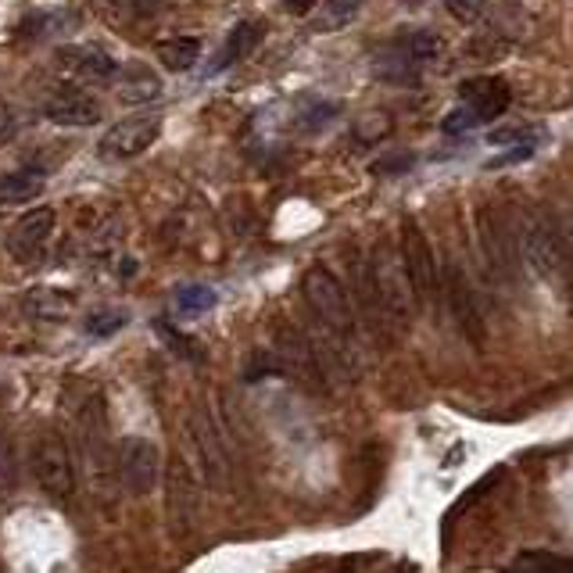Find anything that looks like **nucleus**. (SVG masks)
I'll list each match as a JSON object with an SVG mask.
<instances>
[{
    "label": "nucleus",
    "mask_w": 573,
    "mask_h": 573,
    "mask_svg": "<svg viewBox=\"0 0 573 573\" xmlns=\"http://www.w3.org/2000/svg\"><path fill=\"white\" fill-rule=\"evenodd\" d=\"M129 323V312L126 308H101L94 316L86 319V334L90 337H112L115 330H122Z\"/></svg>",
    "instance_id": "27"
},
{
    "label": "nucleus",
    "mask_w": 573,
    "mask_h": 573,
    "mask_svg": "<svg viewBox=\"0 0 573 573\" xmlns=\"http://www.w3.org/2000/svg\"><path fill=\"white\" fill-rule=\"evenodd\" d=\"M412 159H390V162H381V165H373V173H387V168H409Z\"/></svg>",
    "instance_id": "33"
},
{
    "label": "nucleus",
    "mask_w": 573,
    "mask_h": 573,
    "mask_svg": "<svg viewBox=\"0 0 573 573\" xmlns=\"http://www.w3.org/2000/svg\"><path fill=\"white\" fill-rule=\"evenodd\" d=\"M398 262H401V272H406V280L412 286L416 308H426L430 297H434L437 286H441V272H437V262H434V247L426 244L423 230H420L416 219H406V223H401Z\"/></svg>",
    "instance_id": "4"
},
{
    "label": "nucleus",
    "mask_w": 573,
    "mask_h": 573,
    "mask_svg": "<svg viewBox=\"0 0 573 573\" xmlns=\"http://www.w3.org/2000/svg\"><path fill=\"white\" fill-rule=\"evenodd\" d=\"M55 223H58L55 208H33V212H25L8 233V255L22 266L36 262V258L44 255L50 233H55Z\"/></svg>",
    "instance_id": "12"
},
{
    "label": "nucleus",
    "mask_w": 573,
    "mask_h": 573,
    "mask_svg": "<svg viewBox=\"0 0 573 573\" xmlns=\"http://www.w3.org/2000/svg\"><path fill=\"white\" fill-rule=\"evenodd\" d=\"M19 129H22V119H19L15 104L0 97V148H8V143H15Z\"/></svg>",
    "instance_id": "29"
},
{
    "label": "nucleus",
    "mask_w": 573,
    "mask_h": 573,
    "mask_svg": "<svg viewBox=\"0 0 573 573\" xmlns=\"http://www.w3.org/2000/svg\"><path fill=\"white\" fill-rule=\"evenodd\" d=\"M505 50H510V44H505L502 36H473V40L463 47V58L473 65H484V61L502 58Z\"/></svg>",
    "instance_id": "26"
},
{
    "label": "nucleus",
    "mask_w": 573,
    "mask_h": 573,
    "mask_svg": "<svg viewBox=\"0 0 573 573\" xmlns=\"http://www.w3.org/2000/svg\"><path fill=\"white\" fill-rule=\"evenodd\" d=\"M190 437L198 445L201 459H204V473L212 480L215 488H226V477H230V459H226V448L219 441V430L212 423V416L204 409H194L190 412Z\"/></svg>",
    "instance_id": "14"
},
{
    "label": "nucleus",
    "mask_w": 573,
    "mask_h": 573,
    "mask_svg": "<svg viewBox=\"0 0 573 573\" xmlns=\"http://www.w3.org/2000/svg\"><path fill=\"white\" fill-rule=\"evenodd\" d=\"M459 97L463 104L477 115V122H491V119H502L505 108H510V86L494 75H480V80H466L459 86Z\"/></svg>",
    "instance_id": "16"
},
{
    "label": "nucleus",
    "mask_w": 573,
    "mask_h": 573,
    "mask_svg": "<svg viewBox=\"0 0 573 573\" xmlns=\"http://www.w3.org/2000/svg\"><path fill=\"white\" fill-rule=\"evenodd\" d=\"M258 40H262V25H258V22H241L237 30L230 33L226 47H223V50H219V55H215L212 69H208V72H223V69H230L233 61L247 58V55H252V50L258 47Z\"/></svg>",
    "instance_id": "19"
},
{
    "label": "nucleus",
    "mask_w": 573,
    "mask_h": 573,
    "mask_svg": "<svg viewBox=\"0 0 573 573\" xmlns=\"http://www.w3.org/2000/svg\"><path fill=\"white\" fill-rule=\"evenodd\" d=\"M33 473L36 484L50 499H69L75 491V470H72V455L65 448V441L58 434H44L33 448Z\"/></svg>",
    "instance_id": "8"
},
{
    "label": "nucleus",
    "mask_w": 573,
    "mask_h": 573,
    "mask_svg": "<svg viewBox=\"0 0 573 573\" xmlns=\"http://www.w3.org/2000/svg\"><path fill=\"white\" fill-rule=\"evenodd\" d=\"M119 473H122L126 491L151 494L154 484H159V445L148 437H122Z\"/></svg>",
    "instance_id": "11"
},
{
    "label": "nucleus",
    "mask_w": 573,
    "mask_h": 573,
    "mask_svg": "<svg viewBox=\"0 0 573 573\" xmlns=\"http://www.w3.org/2000/svg\"><path fill=\"white\" fill-rule=\"evenodd\" d=\"M280 4L291 11V15H308V11L316 8V0H280Z\"/></svg>",
    "instance_id": "32"
},
{
    "label": "nucleus",
    "mask_w": 573,
    "mask_h": 573,
    "mask_svg": "<svg viewBox=\"0 0 573 573\" xmlns=\"http://www.w3.org/2000/svg\"><path fill=\"white\" fill-rule=\"evenodd\" d=\"M519 244H524V258L534 277L541 280H566L570 272V244L566 233L559 230L549 215L530 219L519 233Z\"/></svg>",
    "instance_id": "2"
},
{
    "label": "nucleus",
    "mask_w": 573,
    "mask_h": 573,
    "mask_svg": "<svg viewBox=\"0 0 573 573\" xmlns=\"http://www.w3.org/2000/svg\"><path fill=\"white\" fill-rule=\"evenodd\" d=\"M441 55V40L434 33H412L406 44H401V58H409V65H423L434 61Z\"/></svg>",
    "instance_id": "25"
},
{
    "label": "nucleus",
    "mask_w": 573,
    "mask_h": 573,
    "mask_svg": "<svg viewBox=\"0 0 573 573\" xmlns=\"http://www.w3.org/2000/svg\"><path fill=\"white\" fill-rule=\"evenodd\" d=\"M477 241H480V255H484L491 277L510 283L519 269V241L513 233V223L499 212V208H491V204L477 208Z\"/></svg>",
    "instance_id": "3"
},
{
    "label": "nucleus",
    "mask_w": 573,
    "mask_h": 573,
    "mask_svg": "<svg viewBox=\"0 0 573 573\" xmlns=\"http://www.w3.org/2000/svg\"><path fill=\"white\" fill-rule=\"evenodd\" d=\"M473 126H480L477 115L463 104V108H455L448 119H445V133H466V129H473Z\"/></svg>",
    "instance_id": "30"
},
{
    "label": "nucleus",
    "mask_w": 573,
    "mask_h": 573,
    "mask_svg": "<svg viewBox=\"0 0 573 573\" xmlns=\"http://www.w3.org/2000/svg\"><path fill=\"white\" fill-rule=\"evenodd\" d=\"M215 291L212 286H201V283H190L184 291H176V308L184 312V316H204L208 308H215Z\"/></svg>",
    "instance_id": "24"
},
{
    "label": "nucleus",
    "mask_w": 573,
    "mask_h": 573,
    "mask_svg": "<svg viewBox=\"0 0 573 573\" xmlns=\"http://www.w3.org/2000/svg\"><path fill=\"white\" fill-rule=\"evenodd\" d=\"M370 269H373L376 302H381V308L395 323H401V327H409V316L416 312V297H412V286L406 280V272H401V262L387 252V247H381V252L373 255Z\"/></svg>",
    "instance_id": "6"
},
{
    "label": "nucleus",
    "mask_w": 573,
    "mask_h": 573,
    "mask_svg": "<svg viewBox=\"0 0 573 573\" xmlns=\"http://www.w3.org/2000/svg\"><path fill=\"white\" fill-rule=\"evenodd\" d=\"M201 58V44L194 36H173V40L159 44V61L168 72H190Z\"/></svg>",
    "instance_id": "20"
},
{
    "label": "nucleus",
    "mask_w": 573,
    "mask_h": 573,
    "mask_svg": "<svg viewBox=\"0 0 573 573\" xmlns=\"http://www.w3.org/2000/svg\"><path fill=\"white\" fill-rule=\"evenodd\" d=\"M165 510H168V527H173L176 538H187L198 524V513H201V491L194 484V477L187 470L184 459H176L168 466V477H165Z\"/></svg>",
    "instance_id": "10"
},
{
    "label": "nucleus",
    "mask_w": 573,
    "mask_h": 573,
    "mask_svg": "<svg viewBox=\"0 0 573 573\" xmlns=\"http://www.w3.org/2000/svg\"><path fill=\"white\" fill-rule=\"evenodd\" d=\"M302 294L323 330L341 337V341L355 337V305H351V294L344 291V283L337 280L330 269H323V266L308 269L302 280Z\"/></svg>",
    "instance_id": "1"
},
{
    "label": "nucleus",
    "mask_w": 573,
    "mask_h": 573,
    "mask_svg": "<svg viewBox=\"0 0 573 573\" xmlns=\"http://www.w3.org/2000/svg\"><path fill=\"white\" fill-rule=\"evenodd\" d=\"M162 137V115H133V119L115 122L108 133L101 137L97 151L104 162H126L137 159Z\"/></svg>",
    "instance_id": "9"
},
{
    "label": "nucleus",
    "mask_w": 573,
    "mask_h": 573,
    "mask_svg": "<svg viewBox=\"0 0 573 573\" xmlns=\"http://www.w3.org/2000/svg\"><path fill=\"white\" fill-rule=\"evenodd\" d=\"M15 491V455H11V437L8 430H0V499Z\"/></svg>",
    "instance_id": "28"
},
{
    "label": "nucleus",
    "mask_w": 573,
    "mask_h": 573,
    "mask_svg": "<svg viewBox=\"0 0 573 573\" xmlns=\"http://www.w3.org/2000/svg\"><path fill=\"white\" fill-rule=\"evenodd\" d=\"M510 570H519V573H549V570H570V559L559 556V552H549V549H530V552H519Z\"/></svg>",
    "instance_id": "23"
},
{
    "label": "nucleus",
    "mask_w": 573,
    "mask_h": 573,
    "mask_svg": "<svg viewBox=\"0 0 573 573\" xmlns=\"http://www.w3.org/2000/svg\"><path fill=\"white\" fill-rule=\"evenodd\" d=\"M277 362L280 370L291 376L294 384H302L308 390H327V376H323L319 355L305 334H297L294 327H277Z\"/></svg>",
    "instance_id": "7"
},
{
    "label": "nucleus",
    "mask_w": 573,
    "mask_h": 573,
    "mask_svg": "<svg viewBox=\"0 0 573 573\" xmlns=\"http://www.w3.org/2000/svg\"><path fill=\"white\" fill-rule=\"evenodd\" d=\"M448 11H452L455 19L473 22L480 11H484V4H480V0H448Z\"/></svg>",
    "instance_id": "31"
},
{
    "label": "nucleus",
    "mask_w": 573,
    "mask_h": 573,
    "mask_svg": "<svg viewBox=\"0 0 573 573\" xmlns=\"http://www.w3.org/2000/svg\"><path fill=\"white\" fill-rule=\"evenodd\" d=\"M58 61L75 75V80H83L90 86H108L115 80V72H119V61H115L104 47H94V44L61 47Z\"/></svg>",
    "instance_id": "13"
},
{
    "label": "nucleus",
    "mask_w": 573,
    "mask_h": 573,
    "mask_svg": "<svg viewBox=\"0 0 573 573\" xmlns=\"http://www.w3.org/2000/svg\"><path fill=\"white\" fill-rule=\"evenodd\" d=\"M47 179L36 168H19V173H0V204H30L44 198Z\"/></svg>",
    "instance_id": "18"
},
{
    "label": "nucleus",
    "mask_w": 573,
    "mask_h": 573,
    "mask_svg": "<svg viewBox=\"0 0 573 573\" xmlns=\"http://www.w3.org/2000/svg\"><path fill=\"white\" fill-rule=\"evenodd\" d=\"M115 86H119V101L122 104H148L162 94V80L159 72H151L148 65H119V72H115Z\"/></svg>",
    "instance_id": "17"
},
{
    "label": "nucleus",
    "mask_w": 573,
    "mask_h": 573,
    "mask_svg": "<svg viewBox=\"0 0 573 573\" xmlns=\"http://www.w3.org/2000/svg\"><path fill=\"white\" fill-rule=\"evenodd\" d=\"M44 115L55 126H69V129H80V126H94L104 119V108L97 97L80 94V90H58L44 101Z\"/></svg>",
    "instance_id": "15"
},
{
    "label": "nucleus",
    "mask_w": 573,
    "mask_h": 573,
    "mask_svg": "<svg viewBox=\"0 0 573 573\" xmlns=\"http://www.w3.org/2000/svg\"><path fill=\"white\" fill-rule=\"evenodd\" d=\"M25 308H30L36 319H61L65 312L72 308V297L58 294L55 286H36V291L25 297Z\"/></svg>",
    "instance_id": "22"
},
{
    "label": "nucleus",
    "mask_w": 573,
    "mask_h": 573,
    "mask_svg": "<svg viewBox=\"0 0 573 573\" xmlns=\"http://www.w3.org/2000/svg\"><path fill=\"white\" fill-rule=\"evenodd\" d=\"M362 11V0H323L316 22H312V30L316 33H337L344 30L348 22H355V15Z\"/></svg>",
    "instance_id": "21"
},
{
    "label": "nucleus",
    "mask_w": 573,
    "mask_h": 573,
    "mask_svg": "<svg viewBox=\"0 0 573 573\" xmlns=\"http://www.w3.org/2000/svg\"><path fill=\"white\" fill-rule=\"evenodd\" d=\"M441 291H445V302L452 308V319H455V327H459V334L473 348H484L488 323H484V312H480V305H477L470 277H466V269L459 262H448L445 272H441Z\"/></svg>",
    "instance_id": "5"
}]
</instances>
